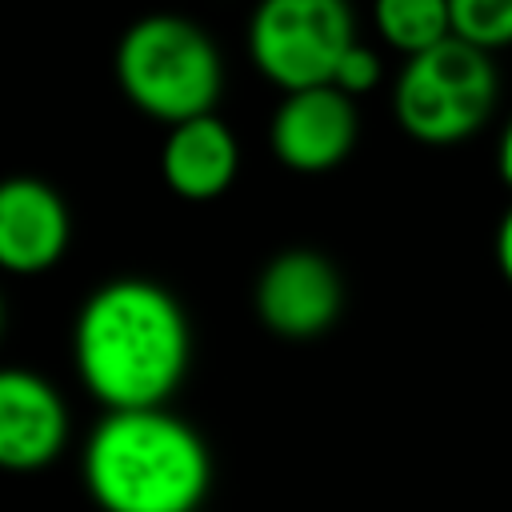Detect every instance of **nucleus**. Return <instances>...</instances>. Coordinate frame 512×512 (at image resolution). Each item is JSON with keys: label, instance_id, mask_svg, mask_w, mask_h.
<instances>
[{"label": "nucleus", "instance_id": "f257e3e1", "mask_svg": "<svg viewBox=\"0 0 512 512\" xmlns=\"http://www.w3.org/2000/svg\"><path fill=\"white\" fill-rule=\"evenodd\" d=\"M72 364L84 392L108 412L164 408L192 364L188 316L156 280H108L76 312Z\"/></svg>", "mask_w": 512, "mask_h": 512}, {"label": "nucleus", "instance_id": "f03ea898", "mask_svg": "<svg viewBox=\"0 0 512 512\" xmlns=\"http://www.w3.org/2000/svg\"><path fill=\"white\" fill-rule=\"evenodd\" d=\"M80 476L100 512H200L212 456L168 408L104 412L84 444Z\"/></svg>", "mask_w": 512, "mask_h": 512}, {"label": "nucleus", "instance_id": "7ed1b4c3", "mask_svg": "<svg viewBox=\"0 0 512 512\" xmlns=\"http://www.w3.org/2000/svg\"><path fill=\"white\" fill-rule=\"evenodd\" d=\"M112 68L128 104L168 128L208 116L224 92V60L212 36L176 12L132 20L116 44Z\"/></svg>", "mask_w": 512, "mask_h": 512}, {"label": "nucleus", "instance_id": "20e7f679", "mask_svg": "<svg viewBox=\"0 0 512 512\" xmlns=\"http://www.w3.org/2000/svg\"><path fill=\"white\" fill-rule=\"evenodd\" d=\"M500 100V72L492 52H480L456 36L404 60L392 84L396 124L432 148L476 136Z\"/></svg>", "mask_w": 512, "mask_h": 512}, {"label": "nucleus", "instance_id": "39448f33", "mask_svg": "<svg viewBox=\"0 0 512 512\" xmlns=\"http://www.w3.org/2000/svg\"><path fill=\"white\" fill-rule=\"evenodd\" d=\"M352 44L356 20L348 0H260L248 16V56L280 92L332 84Z\"/></svg>", "mask_w": 512, "mask_h": 512}, {"label": "nucleus", "instance_id": "423d86ee", "mask_svg": "<svg viewBox=\"0 0 512 512\" xmlns=\"http://www.w3.org/2000/svg\"><path fill=\"white\" fill-rule=\"evenodd\" d=\"M252 304L268 332L284 340H312L340 320L344 280L324 252L284 248L260 268Z\"/></svg>", "mask_w": 512, "mask_h": 512}, {"label": "nucleus", "instance_id": "0eeeda50", "mask_svg": "<svg viewBox=\"0 0 512 512\" xmlns=\"http://www.w3.org/2000/svg\"><path fill=\"white\" fill-rule=\"evenodd\" d=\"M356 132H360L356 100L336 84H316V88L284 92L268 124V144L284 168L316 176L348 160V152L356 148Z\"/></svg>", "mask_w": 512, "mask_h": 512}, {"label": "nucleus", "instance_id": "6e6552de", "mask_svg": "<svg viewBox=\"0 0 512 512\" xmlns=\"http://www.w3.org/2000/svg\"><path fill=\"white\" fill-rule=\"evenodd\" d=\"M72 240L64 196L36 176L0 180V268L12 276H40L56 268Z\"/></svg>", "mask_w": 512, "mask_h": 512}, {"label": "nucleus", "instance_id": "1a4fd4ad", "mask_svg": "<svg viewBox=\"0 0 512 512\" xmlns=\"http://www.w3.org/2000/svg\"><path fill=\"white\" fill-rule=\"evenodd\" d=\"M68 444V404L52 380L28 368H0V468L40 472Z\"/></svg>", "mask_w": 512, "mask_h": 512}, {"label": "nucleus", "instance_id": "9d476101", "mask_svg": "<svg viewBox=\"0 0 512 512\" xmlns=\"http://www.w3.org/2000/svg\"><path fill=\"white\" fill-rule=\"evenodd\" d=\"M236 172H240V144L216 112L168 128L160 148V176L180 200L208 204L232 188Z\"/></svg>", "mask_w": 512, "mask_h": 512}, {"label": "nucleus", "instance_id": "9b49d317", "mask_svg": "<svg viewBox=\"0 0 512 512\" xmlns=\"http://www.w3.org/2000/svg\"><path fill=\"white\" fill-rule=\"evenodd\" d=\"M372 24L380 40L404 60L452 36L448 0H372Z\"/></svg>", "mask_w": 512, "mask_h": 512}, {"label": "nucleus", "instance_id": "f8f14e48", "mask_svg": "<svg viewBox=\"0 0 512 512\" xmlns=\"http://www.w3.org/2000/svg\"><path fill=\"white\" fill-rule=\"evenodd\" d=\"M448 12L456 40L480 52L512 48V0H448Z\"/></svg>", "mask_w": 512, "mask_h": 512}, {"label": "nucleus", "instance_id": "ddd939ff", "mask_svg": "<svg viewBox=\"0 0 512 512\" xmlns=\"http://www.w3.org/2000/svg\"><path fill=\"white\" fill-rule=\"evenodd\" d=\"M380 76H384V68H380V56L368 48V44H352L344 56H340V64H336V76H332V84L340 88V92H348L352 100L356 96H364V92H372L376 84H380Z\"/></svg>", "mask_w": 512, "mask_h": 512}, {"label": "nucleus", "instance_id": "4468645a", "mask_svg": "<svg viewBox=\"0 0 512 512\" xmlns=\"http://www.w3.org/2000/svg\"><path fill=\"white\" fill-rule=\"evenodd\" d=\"M496 268H500V276L512 284V208L500 216V224H496Z\"/></svg>", "mask_w": 512, "mask_h": 512}, {"label": "nucleus", "instance_id": "2eb2a0df", "mask_svg": "<svg viewBox=\"0 0 512 512\" xmlns=\"http://www.w3.org/2000/svg\"><path fill=\"white\" fill-rule=\"evenodd\" d=\"M496 172H500L504 188L512 192V116H508V124H504V132L496 140Z\"/></svg>", "mask_w": 512, "mask_h": 512}, {"label": "nucleus", "instance_id": "dca6fc26", "mask_svg": "<svg viewBox=\"0 0 512 512\" xmlns=\"http://www.w3.org/2000/svg\"><path fill=\"white\" fill-rule=\"evenodd\" d=\"M4 332H8V304H4V292H0V344H4Z\"/></svg>", "mask_w": 512, "mask_h": 512}]
</instances>
